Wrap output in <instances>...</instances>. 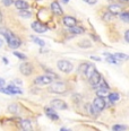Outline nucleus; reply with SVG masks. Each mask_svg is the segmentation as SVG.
<instances>
[{"instance_id": "c85d7f7f", "label": "nucleus", "mask_w": 129, "mask_h": 131, "mask_svg": "<svg viewBox=\"0 0 129 131\" xmlns=\"http://www.w3.org/2000/svg\"><path fill=\"white\" fill-rule=\"evenodd\" d=\"M2 4H4L6 7L12 6V5L14 4V0H2Z\"/></svg>"}, {"instance_id": "7c9ffc66", "label": "nucleus", "mask_w": 129, "mask_h": 131, "mask_svg": "<svg viewBox=\"0 0 129 131\" xmlns=\"http://www.w3.org/2000/svg\"><path fill=\"white\" fill-rule=\"evenodd\" d=\"M85 2H87L88 5H95L97 2V0H84Z\"/></svg>"}, {"instance_id": "423d86ee", "label": "nucleus", "mask_w": 129, "mask_h": 131, "mask_svg": "<svg viewBox=\"0 0 129 131\" xmlns=\"http://www.w3.org/2000/svg\"><path fill=\"white\" fill-rule=\"evenodd\" d=\"M81 70L84 72V75L86 76L87 78H90L91 76H92V73L95 71V67L94 64H90V63H85V64H82L81 67Z\"/></svg>"}, {"instance_id": "ddd939ff", "label": "nucleus", "mask_w": 129, "mask_h": 131, "mask_svg": "<svg viewBox=\"0 0 129 131\" xmlns=\"http://www.w3.org/2000/svg\"><path fill=\"white\" fill-rule=\"evenodd\" d=\"M62 21H64V24H65L66 26H68V27L75 26L76 23H77V20H76L74 17H71V16H66V17H64Z\"/></svg>"}, {"instance_id": "5701e85b", "label": "nucleus", "mask_w": 129, "mask_h": 131, "mask_svg": "<svg viewBox=\"0 0 129 131\" xmlns=\"http://www.w3.org/2000/svg\"><path fill=\"white\" fill-rule=\"evenodd\" d=\"M119 15H120V18H121L125 23H128L129 21V14L127 12H123L121 14H119Z\"/></svg>"}, {"instance_id": "7ed1b4c3", "label": "nucleus", "mask_w": 129, "mask_h": 131, "mask_svg": "<svg viewBox=\"0 0 129 131\" xmlns=\"http://www.w3.org/2000/svg\"><path fill=\"white\" fill-rule=\"evenodd\" d=\"M57 66H58V69L60 71H62L65 73H69L71 70L74 69L73 63L69 61H67V60H60V61H58Z\"/></svg>"}, {"instance_id": "473e14b6", "label": "nucleus", "mask_w": 129, "mask_h": 131, "mask_svg": "<svg viewBox=\"0 0 129 131\" xmlns=\"http://www.w3.org/2000/svg\"><path fill=\"white\" fill-rule=\"evenodd\" d=\"M92 58V60H96V61H101L100 58H97V57H91Z\"/></svg>"}, {"instance_id": "9d476101", "label": "nucleus", "mask_w": 129, "mask_h": 131, "mask_svg": "<svg viewBox=\"0 0 129 131\" xmlns=\"http://www.w3.org/2000/svg\"><path fill=\"white\" fill-rule=\"evenodd\" d=\"M19 70L24 76H29L33 72V66L31 63H22Z\"/></svg>"}, {"instance_id": "9b49d317", "label": "nucleus", "mask_w": 129, "mask_h": 131, "mask_svg": "<svg viewBox=\"0 0 129 131\" xmlns=\"http://www.w3.org/2000/svg\"><path fill=\"white\" fill-rule=\"evenodd\" d=\"M32 28L36 33H44L46 29H48V27L45 25H43L42 23H40V21H34V23L32 24Z\"/></svg>"}, {"instance_id": "0eeeda50", "label": "nucleus", "mask_w": 129, "mask_h": 131, "mask_svg": "<svg viewBox=\"0 0 129 131\" xmlns=\"http://www.w3.org/2000/svg\"><path fill=\"white\" fill-rule=\"evenodd\" d=\"M101 78H102V77H101L100 72H98L97 70H95V71L92 73V76H91V77L88 78L91 86H93V87H96V86H98V84H100Z\"/></svg>"}, {"instance_id": "c756f323", "label": "nucleus", "mask_w": 129, "mask_h": 131, "mask_svg": "<svg viewBox=\"0 0 129 131\" xmlns=\"http://www.w3.org/2000/svg\"><path fill=\"white\" fill-rule=\"evenodd\" d=\"M111 18H112V14H110V13L105 14V15L103 16V19H104V20H106V21L111 20Z\"/></svg>"}, {"instance_id": "412c9836", "label": "nucleus", "mask_w": 129, "mask_h": 131, "mask_svg": "<svg viewBox=\"0 0 129 131\" xmlns=\"http://www.w3.org/2000/svg\"><path fill=\"white\" fill-rule=\"evenodd\" d=\"M112 130L113 131H126L127 130V125H123V124H116L112 127Z\"/></svg>"}, {"instance_id": "393cba45", "label": "nucleus", "mask_w": 129, "mask_h": 131, "mask_svg": "<svg viewBox=\"0 0 129 131\" xmlns=\"http://www.w3.org/2000/svg\"><path fill=\"white\" fill-rule=\"evenodd\" d=\"M8 111L10 112V113H17L18 112V106L16 104H12L8 106Z\"/></svg>"}, {"instance_id": "f704fd0d", "label": "nucleus", "mask_w": 129, "mask_h": 131, "mask_svg": "<svg viewBox=\"0 0 129 131\" xmlns=\"http://www.w3.org/2000/svg\"><path fill=\"white\" fill-rule=\"evenodd\" d=\"M60 131H70V130L67 129V128H61V129H60Z\"/></svg>"}, {"instance_id": "4468645a", "label": "nucleus", "mask_w": 129, "mask_h": 131, "mask_svg": "<svg viewBox=\"0 0 129 131\" xmlns=\"http://www.w3.org/2000/svg\"><path fill=\"white\" fill-rule=\"evenodd\" d=\"M45 114H46V116H48L49 119L52 120V121H57V120L59 119V115L57 114V112H54L52 108H46Z\"/></svg>"}, {"instance_id": "b1692460", "label": "nucleus", "mask_w": 129, "mask_h": 131, "mask_svg": "<svg viewBox=\"0 0 129 131\" xmlns=\"http://www.w3.org/2000/svg\"><path fill=\"white\" fill-rule=\"evenodd\" d=\"M113 57L116 59H119V60H127L128 59V56L125 53H116Z\"/></svg>"}, {"instance_id": "1a4fd4ad", "label": "nucleus", "mask_w": 129, "mask_h": 131, "mask_svg": "<svg viewBox=\"0 0 129 131\" xmlns=\"http://www.w3.org/2000/svg\"><path fill=\"white\" fill-rule=\"evenodd\" d=\"M51 106L54 110H66V108H68V105L62 100H53L51 102Z\"/></svg>"}, {"instance_id": "f257e3e1", "label": "nucleus", "mask_w": 129, "mask_h": 131, "mask_svg": "<svg viewBox=\"0 0 129 131\" xmlns=\"http://www.w3.org/2000/svg\"><path fill=\"white\" fill-rule=\"evenodd\" d=\"M2 34H4V36L6 37V40L8 42V45H9L10 49H17V48H19V46H21V44H22L21 40L18 39L16 35H14L12 32L4 31V32H2Z\"/></svg>"}, {"instance_id": "a878e982", "label": "nucleus", "mask_w": 129, "mask_h": 131, "mask_svg": "<svg viewBox=\"0 0 129 131\" xmlns=\"http://www.w3.org/2000/svg\"><path fill=\"white\" fill-rule=\"evenodd\" d=\"M19 15L22 16V17L28 18V17H31V16H32V14H31V12H27V10H21V12H19Z\"/></svg>"}, {"instance_id": "f8f14e48", "label": "nucleus", "mask_w": 129, "mask_h": 131, "mask_svg": "<svg viewBox=\"0 0 129 131\" xmlns=\"http://www.w3.org/2000/svg\"><path fill=\"white\" fill-rule=\"evenodd\" d=\"M14 4L18 10H26L28 8V2H26L25 0H16L14 1Z\"/></svg>"}, {"instance_id": "4be33fe9", "label": "nucleus", "mask_w": 129, "mask_h": 131, "mask_svg": "<svg viewBox=\"0 0 129 131\" xmlns=\"http://www.w3.org/2000/svg\"><path fill=\"white\" fill-rule=\"evenodd\" d=\"M105 56H108V58H106V61H108V62H110V63H113V64L118 63L117 59L114 58L113 56H111V54H109V53H105Z\"/></svg>"}, {"instance_id": "f3484780", "label": "nucleus", "mask_w": 129, "mask_h": 131, "mask_svg": "<svg viewBox=\"0 0 129 131\" xmlns=\"http://www.w3.org/2000/svg\"><path fill=\"white\" fill-rule=\"evenodd\" d=\"M21 127L23 131H32V124L31 122H29V120L27 119H24L21 121Z\"/></svg>"}, {"instance_id": "39448f33", "label": "nucleus", "mask_w": 129, "mask_h": 131, "mask_svg": "<svg viewBox=\"0 0 129 131\" xmlns=\"http://www.w3.org/2000/svg\"><path fill=\"white\" fill-rule=\"evenodd\" d=\"M0 92L5 93V94H7V95H15V94H22V93H23V92H22V89H19L18 87H16L14 85L8 86L7 88L1 87V88H0Z\"/></svg>"}, {"instance_id": "6e6552de", "label": "nucleus", "mask_w": 129, "mask_h": 131, "mask_svg": "<svg viewBox=\"0 0 129 131\" xmlns=\"http://www.w3.org/2000/svg\"><path fill=\"white\" fill-rule=\"evenodd\" d=\"M93 106H94L96 110L100 112V111H103L104 107H105V101H104L103 97H95V100L93 101Z\"/></svg>"}, {"instance_id": "72a5a7b5", "label": "nucleus", "mask_w": 129, "mask_h": 131, "mask_svg": "<svg viewBox=\"0 0 129 131\" xmlns=\"http://www.w3.org/2000/svg\"><path fill=\"white\" fill-rule=\"evenodd\" d=\"M4 84H5V80L0 78V86H4Z\"/></svg>"}, {"instance_id": "6ab92c4d", "label": "nucleus", "mask_w": 129, "mask_h": 131, "mask_svg": "<svg viewBox=\"0 0 129 131\" xmlns=\"http://www.w3.org/2000/svg\"><path fill=\"white\" fill-rule=\"evenodd\" d=\"M96 94H97L98 97H103L104 98V96H106V95L109 94V88H103V87H100Z\"/></svg>"}, {"instance_id": "aec40b11", "label": "nucleus", "mask_w": 129, "mask_h": 131, "mask_svg": "<svg viewBox=\"0 0 129 131\" xmlns=\"http://www.w3.org/2000/svg\"><path fill=\"white\" fill-rule=\"evenodd\" d=\"M70 32L74 33V34H83L84 33V29L82 28V27H78V26H73L70 27Z\"/></svg>"}, {"instance_id": "e433bc0d", "label": "nucleus", "mask_w": 129, "mask_h": 131, "mask_svg": "<svg viewBox=\"0 0 129 131\" xmlns=\"http://www.w3.org/2000/svg\"><path fill=\"white\" fill-rule=\"evenodd\" d=\"M68 1H69V0H64V2H65V4H67Z\"/></svg>"}, {"instance_id": "4c0bfd02", "label": "nucleus", "mask_w": 129, "mask_h": 131, "mask_svg": "<svg viewBox=\"0 0 129 131\" xmlns=\"http://www.w3.org/2000/svg\"><path fill=\"white\" fill-rule=\"evenodd\" d=\"M120 1H123V2H127L128 0H120Z\"/></svg>"}, {"instance_id": "f03ea898", "label": "nucleus", "mask_w": 129, "mask_h": 131, "mask_svg": "<svg viewBox=\"0 0 129 131\" xmlns=\"http://www.w3.org/2000/svg\"><path fill=\"white\" fill-rule=\"evenodd\" d=\"M49 91H50L52 94H64V93L67 91V86L65 85V83H61V81H56V83L52 84L50 87H49Z\"/></svg>"}, {"instance_id": "bb28decb", "label": "nucleus", "mask_w": 129, "mask_h": 131, "mask_svg": "<svg viewBox=\"0 0 129 131\" xmlns=\"http://www.w3.org/2000/svg\"><path fill=\"white\" fill-rule=\"evenodd\" d=\"M33 41H34L36 44H39L40 46H44L45 45V43H44V41H42V40H40V39H37V37H32Z\"/></svg>"}, {"instance_id": "cd10ccee", "label": "nucleus", "mask_w": 129, "mask_h": 131, "mask_svg": "<svg viewBox=\"0 0 129 131\" xmlns=\"http://www.w3.org/2000/svg\"><path fill=\"white\" fill-rule=\"evenodd\" d=\"M14 54H15V56L17 57L18 59H22V60H26V56H25V54H23V53H19V52H15Z\"/></svg>"}, {"instance_id": "a211bd4d", "label": "nucleus", "mask_w": 129, "mask_h": 131, "mask_svg": "<svg viewBox=\"0 0 129 131\" xmlns=\"http://www.w3.org/2000/svg\"><path fill=\"white\" fill-rule=\"evenodd\" d=\"M108 97H109V101L111 103H114V102H117L118 100L120 98V95L118 94L117 92H112L111 94H108Z\"/></svg>"}, {"instance_id": "c9c22d12", "label": "nucleus", "mask_w": 129, "mask_h": 131, "mask_svg": "<svg viewBox=\"0 0 129 131\" xmlns=\"http://www.w3.org/2000/svg\"><path fill=\"white\" fill-rule=\"evenodd\" d=\"M2 44H4V42H2V40L0 39V48H1V46H2Z\"/></svg>"}, {"instance_id": "20e7f679", "label": "nucleus", "mask_w": 129, "mask_h": 131, "mask_svg": "<svg viewBox=\"0 0 129 131\" xmlns=\"http://www.w3.org/2000/svg\"><path fill=\"white\" fill-rule=\"evenodd\" d=\"M52 78L50 75H42L40 77H36L34 79V84L35 85H40V86H44V85H48V84H51L52 83Z\"/></svg>"}, {"instance_id": "58836bf2", "label": "nucleus", "mask_w": 129, "mask_h": 131, "mask_svg": "<svg viewBox=\"0 0 129 131\" xmlns=\"http://www.w3.org/2000/svg\"><path fill=\"white\" fill-rule=\"evenodd\" d=\"M2 18V15H1V12H0V19H1Z\"/></svg>"}, {"instance_id": "2eb2a0df", "label": "nucleus", "mask_w": 129, "mask_h": 131, "mask_svg": "<svg viewBox=\"0 0 129 131\" xmlns=\"http://www.w3.org/2000/svg\"><path fill=\"white\" fill-rule=\"evenodd\" d=\"M51 10H52V13L56 14V15H62V9L57 1H53L51 4Z\"/></svg>"}, {"instance_id": "dca6fc26", "label": "nucleus", "mask_w": 129, "mask_h": 131, "mask_svg": "<svg viewBox=\"0 0 129 131\" xmlns=\"http://www.w3.org/2000/svg\"><path fill=\"white\" fill-rule=\"evenodd\" d=\"M109 13L110 14H121L122 13V8L120 5H110L109 6Z\"/></svg>"}, {"instance_id": "2f4dec72", "label": "nucleus", "mask_w": 129, "mask_h": 131, "mask_svg": "<svg viewBox=\"0 0 129 131\" xmlns=\"http://www.w3.org/2000/svg\"><path fill=\"white\" fill-rule=\"evenodd\" d=\"M125 40L126 42H129V31H126L125 33Z\"/></svg>"}]
</instances>
